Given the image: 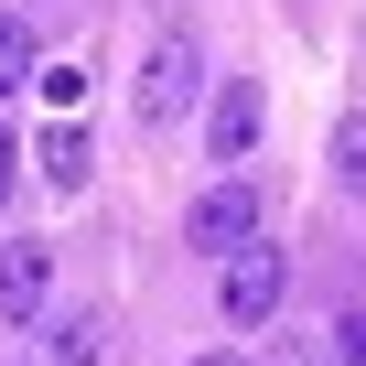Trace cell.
Segmentation results:
<instances>
[{"label": "cell", "mask_w": 366, "mask_h": 366, "mask_svg": "<svg viewBox=\"0 0 366 366\" xmlns=\"http://www.w3.org/2000/svg\"><path fill=\"white\" fill-rule=\"evenodd\" d=\"M33 86H44V97H54V108H76V97H86V65H44V76H33Z\"/></svg>", "instance_id": "obj_10"}, {"label": "cell", "mask_w": 366, "mask_h": 366, "mask_svg": "<svg viewBox=\"0 0 366 366\" xmlns=\"http://www.w3.org/2000/svg\"><path fill=\"white\" fill-rule=\"evenodd\" d=\"M194 97H205V44H194V33H162V44L140 54V119L172 129V119H194Z\"/></svg>", "instance_id": "obj_3"}, {"label": "cell", "mask_w": 366, "mask_h": 366, "mask_svg": "<svg viewBox=\"0 0 366 366\" xmlns=\"http://www.w3.org/2000/svg\"><path fill=\"white\" fill-rule=\"evenodd\" d=\"M194 366H248V355H227V345H216V355H194Z\"/></svg>", "instance_id": "obj_14"}, {"label": "cell", "mask_w": 366, "mask_h": 366, "mask_svg": "<svg viewBox=\"0 0 366 366\" xmlns=\"http://www.w3.org/2000/svg\"><path fill=\"white\" fill-rule=\"evenodd\" d=\"M33 172L54 183V194H86V172H97V151H86V129H76V119H54V129L33 140Z\"/></svg>", "instance_id": "obj_7"}, {"label": "cell", "mask_w": 366, "mask_h": 366, "mask_svg": "<svg viewBox=\"0 0 366 366\" xmlns=\"http://www.w3.org/2000/svg\"><path fill=\"white\" fill-rule=\"evenodd\" d=\"M269 366H334V355H323V345H302V334H280V345H269Z\"/></svg>", "instance_id": "obj_12"}, {"label": "cell", "mask_w": 366, "mask_h": 366, "mask_svg": "<svg viewBox=\"0 0 366 366\" xmlns=\"http://www.w3.org/2000/svg\"><path fill=\"white\" fill-rule=\"evenodd\" d=\"M44 76V54H33V22L22 11H0V97H11V86H33Z\"/></svg>", "instance_id": "obj_8"}, {"label": "cell", "mask_w": 366, "mask_h": 366, "mask_svg": "<svg viewBox=\"0 0 366 366\" xmlns=\"http://www.w3.org/2000/svg\"><path fill=\"white\" fill-rule=\"evenodd\" d=\"M280 302H291V248L248 237V248H227V259H216V312H227L237 334L280 323Z\"/></svg>", "instance_id": "obj_1"}, {"label": "cell", "mask_w": 366, "mask_h": 366, "mask_svg": "<svg viewBox=\"0 0 366 366\" xmlns=\"http://www.w3.org/2000/svg\"><path fill=\"white\" fill-rule=\"evenodd\" d=\"M259 119H269L259 76H227V86L205 97V162H248V151H259Z\"/></svg>", "instance_id": "obj_6"}, {"label": "cell", "mask_w": 366, "mask_h": 366, "mask_svg": "<svg viewBox=\"0 0 366 366\" xmlns=\"http://www.w3.org/2000/svg\"><path fill=\"white\" fill-rule=\"evenodd\" d=\"M108 355H119L108 302H65V312H44V323H33V355H22V366H108Z\"/></svg>", "instance_id": "obj_4"}, {"label": "cell", "mask_w": 366, "mask_h": 366, "mask_svg": "<svg viewBox=\"0 0 366 366\" xmlns=\"http://www.w3.org/2000/svg\"><path fill=\"white\" fill-rule=\"evenodd\" d=\"M334 183H345V194H366V108L334 119Z\"/></svg>", "instance_id": "obj_9"}, {"label": "cell", "mask_w": 366, "mask_h": 366, "mask_svg": "<svg viewBox=\"0 0 366 366\" xmlns=\"http://www.w3.org/2000/svg\"><path fill=\"white\" fill-rule=\"evenodd\" d=\"M11 194H22V140L0 129V205H11Z\"/></svg>", "instance_id": "obj_13"}, {"label": "cell", "mask_w": 366, "mask_h": 366, "mask_svg": "<svg viewBox=\"0 0 366 366\" xmlns=\"http://www.w3.org/2000/svg\"><path fill=\"white\" fill-rule=\"evenodd\" d=\"M183 237H194L205 259H227V248H248V237H269V205H259V183L248 172H216L194 205H183Z\"/></svg>", "instance_id": "obj_2"}, {"label": "cell", "mask_w": 366, "mask_h": 366, "mask_svg": "<svg viewBox=\"0 0 366 366\" xmlns=\"http://www.w3.org/2000/svg\"><path fill=\"white\" fill-rule=\"evenodd\" d=\"M44 312H54V248L44 237H11V248H0V323L33 334Z\"/></svg>", "instance_id": "obj_5"}, {"label": "cell", "mask_w": 366, "mask_h": 366, "mask_svg": "<svg viewBox=\"0 0 366 366\" xmlns=\"http://www.w3.org/2000/svg\"><path fill=\"white\" fill-rule=\"evenodd\" d=\"M334 366H366V312H345V323H334Z\"/></svg>", "instance_id": "obj_11"}]
</instances>
